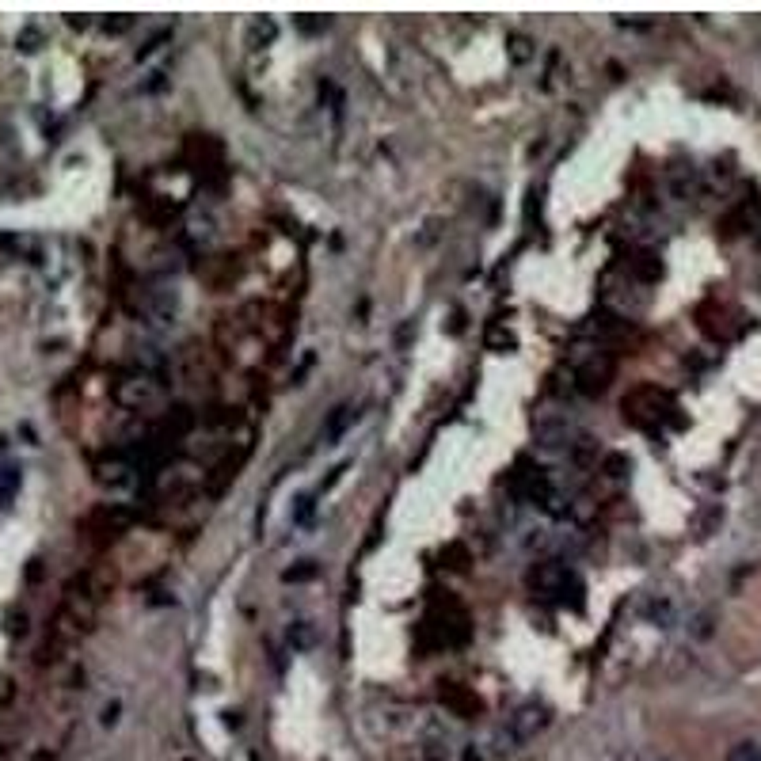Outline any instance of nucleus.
<instances>
[{"label":"nucleus","instance_id":"nucleus-14","mask_svg":"<svg viewBox=\"0 0 761 761\" xmlns=\"http://www.w3.org/2000/svg\"><path fill=\"white\" fill-rule=\"evenodd\" d=\"M309 575H316V567H312V560H305V567H297V571H286V579H309Z\"/></svg>","mask_w":761,"mask_h":761},{"label":"nucleus","instance_id":"nucleus-12","mask_svg":"<svg viewBox=\"0 0 761 761\" xmlns=\"http://www.w3.org/2000/svg\"><path fill=\"white\" fill-rule=\"evenodd\" d=\"M309 624H297V628H289V643H297V647H305L309 643Z\"/></svg>","mask_w":761,"mask_h":761},{"label":"nucleus","instance_id":"nucleus-15","mask_svg":"<svg viewBox=\"0 0 761 761\" xmlns=\"http://www.w3.org/2000/svg\"><path fill=\"white\" fill-rule=\"evenodd\" d=\"M103 723H107V727H111V723H118V701L103 708Z\"/></svg>","mask_w":761,"mask_h":761},{"label":"nucleus","instance_id":"nucleus-13","mask_svg":"<svg viewBox=\"0 0 761 761\" xmlns=\"http://www.w3.org/2000/svg\"><path fill=\"white\" fill-rule=\"evenodd\" d=\"M103 27H107L111 34H122V31H130V27H133V19H130V16H126V19H107Z\"/></svg>","mask_w":761,"mask_h":761},{"label":"nucleus","instance_id":"nucleus-16","mask_svg":"<svg viewBox=\"0 0 761 761\" xmlns=\"http://www.w3.org/2000/svg\"><path fill=\"white\" fill-rule=\"evenodd\" d=\"M301 31H320V27H328V19H297Z\"/></svg>","mask_w":761,"mask_h":761},{"label":"nucleus","instance_id":"nucleus-11","mask_svg":"<svg viewBox=\"0 0 761 761\" xmlns=\"http://www.w3.org/2000/svg\"><path fill=\"white\" fill-rule=\"evenodd\" d=\"M274 31H278V27L270 23V19H255V23H252V42H259V38L270 42V38H274Z\"/></svg>","mask_w":761,"mask_h":761},{"label":"nucleus","instance_id":"nucleus-10","mask_svg":"<svg viewBox=\"0 0 761 761\" xmlns=\"http://www.w3.org/2000/svg\"><path fill=\"white\" fill-rule=\"evenodd\" d=\"M689 632H693L696 639L712 636V613H696V617H693V624H689Z\"/></svg>","mask_w":761,"mask_h":761},{"label":"nucleus","instance_id":"nucleus-1","mask_svg":"<svg viewBox=\"0 0 761 761\" xmlns=\"http://www.w3.org/2000/svg\"><path fill=\"white\" fill-rule=\"evenodd\" d=\"M529 586L537 590L540 597H556V602H567V590L571 594H579V579H575L571 571H567L564 564H556V560H544V564H537L529 571Z\"/></svg>","mask_w":761,"mask_h":761},{"label":"nucleus","instance_id":"nucleus-6","mask_svg":"<svg viewBox=\"0 0 761 761\" xmlns=\"http://www.w3.org/2000/svg\"><path fill=\"white\" fill-rule=\"evenodd\" d=\"M643 617L655 624V628H670V624L678 621V606H674L666 594H651L643 602Z\"/></svg>","mask_w":761,"mask_h":761},{"label":"nucleus","instance_id":"nucleus-8","mask_svg":"<svg viewBox=\"0 0 761 761\" xmlns=\"http://www.w3.org/2000/svg\"><path fill=\"white\" fill-rule=\"evenodd\" d=\"M510 58H514L518 65L533 58V49H529V38H525V34H510Z\"/></svg>","mask_w":761,"mask_h":761},{"label":"nucleus","instance_id":"nucleus-7","mask_svg":"<svg viewBox=\"0 0 761 761\" xmlns=\"http://www.w3.org/2000/svg\"><path fill=\"white\" fill-rule=\"evenodd\" d=\"M609 373H613V366L609 362H602V366H586V369H579V388L582 393H602V388L609 385Z\"/></svg>","mask_w":761,"mask_h":761},{"label":"nucleus","instance_id":"nucleus-2","mask_svg":"<svg viewBox=\"0 0 761 761\" xmlns=\"http://www.w3.org/2000/svg\"><path fill=\"white\" fill-rule=\"evenodd\" d=\"M549 727V708L544 704H537V701H529V704H522L514 716H510V723H507V742H529V738H537L540 731Z\"/></svg>","mask_w":761,"mask_h":761},{"label":"nucleus","instance_id":"nucleus-9","mask_svg":"<svg viewBox=\"0 0 761 761\" xmlns=\"http://www.w3.org/2000/svg\"><path fill=\"white\" fill-rule=\"evenodd\" d=\"M727 761H761V746H753V742H738L735 750H731V758Z\"/></svg>","mask_w":761,"mask_h":761},{"label":"nucleus","instance_id":"nucleus-4","mask_svg":"<svg viewBox=\"0 0 761 761\" xmlns=\"http://www.w3.org/2000/svg\"><path fill=\"white\" fill-rule=\"evenodd\" d=\"M533 438H537V445H544V450H567L571 438H575V426L564 423V419H537Z\"/></svg>","mask_w":761,"mask_h":761},{"label":"nucleus","instance_id":"nucleus-5","mask_svg":"<svg viewBox=\"0 0 761 761\" xmlns=\"http://www.w3.org/2000/svg\"><path fill=\"white\" fill-rule=\"evenodd\" d=\"M358 419V408L354 404H339L335 411H331L328 419H324V430H320V442L324 445H335L339 438H343L346 430H351V423Z\"/></svg>","mask_w":761,"mask_h":761},{"label":"nucleus","instance_id":"nucleus-3","mask_svg":"<svg viewBox=\"0 0 761 761\" xmlns=\"http://www.w3.org/2000/svg\"><path fill=\"white\" fill-rule=\"evenodd\" d=\"M118 400L130 404V408H148V404L160 400V381H156V377H148V373L130 377V381H122V385H118Z\"/></svg>","mask_w":761,"mask_h":761}]
</instances>
